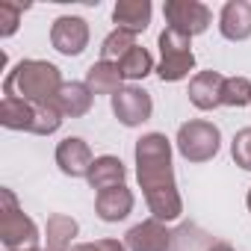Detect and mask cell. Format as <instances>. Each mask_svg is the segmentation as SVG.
Returning <instances> with one entry per match:
<instances>
[{
	"instance_id": "5bb4252c",
	"label": "cell",
	"mask_w": 251,
	"mask_h": 251,
	"mask_svg": "<svg viewBox=\"0 0 251 251\" xmlns=\"http://www.w3.org/2000/svg\"><path fill=\"white\" fill-rule=\"evenodd\" d=\"M112 21L118 24V30H127L136 36L151 24V3L148 0H121L112 9Z\"/></svg>"
},
{
	"instance_id": "ba28073f",
	"label": "cell",
	"mask_w": 251,
	"mask_h": 251,
	"mask_svg": "<svg viewBox=\"0 0 251 251\" xmlns=\"http://www.w3.org/2000/svg\"><path fill=\"white\" fill-rule=\"evenodd\" d=\"M50 42H53V48H56L59 53L77 56V53L86 50L89 27H86V21L77 18V15H62V18H56L53 27H50Z\"/></svg>"
},
{
	"instance_id": "9a60e30c",
	"label": "cell",
	"mask_w": 251,
	"mask_h": 251,
	"mask_svg": "<svg viewBox=\"0 0 251 251\" xmlns=\"http://www.w3.org/2000/svg\"><path fill=\"white\" fill-rule=\"evenodd\" d=\"M92 89L86 83H62V89L53 98V106L59 109V115H86L92 106Z\"/></svg>"
},
{
	"instance_id": "9c48e42d",
	"label": "cell",
	"mask_w": 251,
	"mask_h": 251,
	"mask_svg": "<svg viewBox=\"0 0 251 251\" xmlns=\"http://www.w3.org/2000/svg\"><path fill=\"white\" fill-rule=\"evenodd\" d=\"M56 163H59V169H62L68 177H89L95 160H92V151H89V145H86L83 139L68 136V139H62L59 148H56Z\"/></svg>"
},
{
	"instance_id": "6da1fadb",
	"label": "cell",
	"mask_w": 251,
	"mask_h": 251,
	"mask_svg": "<svg viewBox=\"0 0 251 251\" xmlns=\"http://www.w3.org/2000/svg\"><path fill=\"white\" fill-rule=\"evenodd\" d=\"M136 175L145 189V201L160 222L180 216V195L172 175V145L163 133H148L136 142Z\"/></svg>"
},
{
	"instance_id": "2e32d148",
	"label": "cell",
	"mask_w": 251,
	"mask_h": 251,
	"mask_svg": "<svg viewBox=\"0 0 251 251\" xmlns=\"http://www.w3.org/2000/svg\"><path fill=\"white\" fill-rule=\"evenodd\" d=\"M121 80H124V74H121L118 62H103V59L95 62L86 74V86L92 89V95H115V92H121Z\"/></svg>"
},
{
	"instance_id": "52a82bcc",
	"label": "cell",
	"mask_w": 251,
	"mask_h": 251,
	"mask_svg": "<svg viewBox=\"0 0 251 251\" xmlns=\"http://www.w3.org/2000/svg\"><path fill=\"white\" fill-rule=\"evenodd\" d=\"M112 112L121 124L127 127H136V124L148 121L151 112H154V103H151V95L145 89H136V86H127L112 95Z\"/></svg>"
},
{
	"instance_id": "7c38bea8",
	"label": "cell",
	"mask_w": 251,
	"mask_h": 251,
	"mask_svg": "<svg viewBox=\"0 0 251 251\" xmlns=\"http://www.w3.org/2000/svg\"><path fill=\"white\" fill-rule=\"evenodd\" d=\"M222 89H225V77L219 71H201L189 83V100L198 109H213L222 103Z\"/></svg>"
},
{
	"instance_id": "e0dca14e",
	"label": "cell",
	"mask_w": 251,
	"mask_h": 251,
	"mask_svg": "<svg viewBox=\"0 0 251 251\" xmlns=\"http://www.w3.org/2000/svg\"><path fill=\"white\" fill-rule=\"evenodd\" d=\"M124 163L118 157H98L92 163V172H89V183L92 189L103 192V189H112V186H121L124 183Z\"/></svg>"
},
{
	"instance_id": "cb8c5ba5",
	"label": "cell",
	"mask_w": 251,
	"mask_h": 251,
	"mask_svg": "<svg viewBox=\"0 0 251 251\" xmlns=\"http://www.w3.org/2000/svg\"><path fill=\"white\" fill-rule=\"evenodd\" d=\"M71 251H127L118 239H100V242H89V245H77Z\"/></svg>"
},
{
	"instance_id": "603a6c76",
	"label": "cell",
	"mask_w": 251,
	"mask_h": 251,
	"mask_svg": "<svg viewBox=\"0 0 251 251\" xmlns=\"http://www.w3.org/2000/svg\"><path fill=\"white\" fill-rule=\"evenodd\" d=\"M233 160H236V166L251 172V127H245L233 136Z\"/></svg>"
},
{
	"instance_id": "8992f818",
	"label": "cell",
	"mask_w": 251,
	"mask_h": 251,
	"mask_svg": "<svg viewBox=\"0 0 251 251\" xmlns=\"http://www.w3.org/2000/svg\"><path fill=\"white\" fill-rule=\"evenodd\" d=\"M163 15H166L172 30H177V33H183L189 39L204 33L210 27V21H213V12L204 3H198V0H166Z\"/></svg>"
},
{
	"instance_id": "ac0fdd59",
	"label": "cell",
	"mask_w": 251,
	"mask_h": 251,
	"mask_svg": "<svg viewBox=\"0 0 251 251\" xmlns=\"http://www.w3.org/2000/svg\"><path fill=\"white\" fill-rule=\"evenodd\" d=\"M74 236H77V222L71 216L53 213L48 219V251H68Z\"/></svg>"
},
{
	"instance_id": "484cf974",
	"label": "cell",
	"mask_w": 251,
	"mask_h": 251,
	"mask_svg": "<svg viewBox=\"0 0 251 251\" xmlns=\"http://www.w3.org/2000/svg\"><path fill=\"white\" fill-rule=\"evenodd\" d=\"M245 201H248V210H251V189H248V198H245Z\"/></svg>"
},
{
	"instance_id": "4fadbf2b",
	"label": "cell",
	"mask_w": 251,
	"mask_h": 251,
	"mask_svg": "<svg viewBox=\"0 0 251 251\" xmlns=\"http://www.w3.org/2000/svg\"><path fill=\"white\" fill-rule=\"evenodd\" d=\"M95 210L103 222H121L124 216H127L133 210V192L127 186H112V189H103L98 192L95 198Z\"/></svg>"
},
{
	"instance_id": "d4e9b609",
	"label": "cell",
	"mask_w": 251,
	"mask_h": 251,
	"mask_svg": "<svg viewBox=\"0 0 251 251\" xmlns=\"http://www.w3.org/2000/svg\"><path fill=\"white\" fill-rule=\"evenodd\" d=\"M207 251H233V248H230V245H225V242H216V245H210Z\"/></svg>"
},
{
	"instance_id": "277c9868",
	"label": "cell",
	"mask_w": 251,
	"mask_h": 251,
	"mask_svg": "<svg viewBox=\"0 0 251 251\" xmlns=\"http://www.w3.org/2000/svg\"><path fill=\"white\" fill-rule=\"evenodd\" d=\"M160 53H163V62H160L157 74H160L163 80H169V83L183 80V77L192 71V65H195L189 36H183V33H177V30H172V27H166V30L160 33Z\"/></svg>"
},
{
	"instance_id": "5b68a950",
	"label": "cell",
	"mask_w": 251,
	"mask_h": 251,
	"mask_svg": "<svg viewBox=\"0 0 251 251\" xmlns=\"http://www.w3.org/2000/svg\"><path fill=\"white\" fill-rule=\"evenodd\" d=\"M219 142H222L219 127L210 121H186L177 130V151L192 163H204V160L216 157Z\"/></svg>"
},
{
	"instance_id": "8fae6325",
	"label": "cell",
	"mask_w": 251,
	"mask_h": 251,
	"mask_svg": "<svg viewBox=\"0 0 251 251\" xmlns=\"http://www.w3.org/2000/svg\"><path fill=\"white\" fill-rule=\"evenodd\" d=\"M169 245H172V233L160 225V219L142 222V225L130 227V233H127L130 251H169Z\"/></svg>"
},
{
	"instance_id": "3957f363",
	"label": "cell",
	"mask_w": 251,
	"mask_h": 251,
	"mask_svg": "<svg viewBox=\"0 0 251 251\" xmlns=\"http://www.w3.org/2000/svg\"><path fill=\"white\" fill-rule=\"evenodd\" d=\"M0 239L9 251H36L39 230L30 216L18 210V201L9 189H3V213H0Z\"/></svg>"
},
{
	"instance_id": "30bf717a",
	"label": "cell",
	"mask_w": 251,
	"mask_h": 251,
	"mask_svg": "<svg viewBox=\"0 0 251 251\" xmlns=\"http://www.w3.org/2000/svg\"><path fill=\"white\" fill-rule=\"evenodd\" d=\"M219 30L230 42L248 39L251 36V3H245V0H230V3H225V9L219 15Z\"/></svg>"
},
{
	"instance_id": "ffe728a7",
	"label": "cell",
	"mask_w": 251,
	"mask_h": 251,
	"mask_svg": "<svg viewBox=\"0 0 251 251\" xmlns=\"http://www.w3.org/2000/svg\"><path fill=\"white\" fill-rule=\"evenodd\" d=\"M118 68H121V74H124V80H139V77H145V74H151V68H154V59H151V53L145 50V48H133L127 56H124L121 62H118Z\"/></svg>"
},
{
	"instance_id": "7a4b0ae2",
	"label": "cell",
	"mask_w": 251,
	"mask_h": 251,
	"mask_svg": "<svg viewBox=\"0 0 251 251\" xmlns=\"http://www.w3.org/2000/svg\"><path fill=\"white\" fill-rule=\"evenodd\" d=\"M59 89H62L59 68L42 59L18 62L3 80V98H18L27 103H53Z\"/></svg>"
},
{
	"instance_id": "d6986e66",
	"label": "cell",
	"mask_w": 251,
	"mask_h": 251,
	"mask_svg": "<svg viewBox=\"0 0 251 251\" xmlns=\"http://www.w3.org/2000/svg\"><path fill=\"white\" fill-rule=\"evenodd\" d=\"M133 48H136V36H133V33H127V30H112V33L103 39L100 59H103V62H121Z\"/></svg>"
},
{
	"instance_id": "44dd1931",
	"label": "cell",
	"mask_w": 251,
	"mask_h": 251,
	"mask_svg": "<svg viewBox=\"0 0 251 251\" xmlns=\"http://www.w3.org/2000/svg\"><path fill=\"white\" fill-rule=\"evenodd\" d=\"M222 103L225 106H248L251 103V83L245 77H225Z\"/></svg>"
},
{
	"instance_id": "7402d4cb",
	"label": "cell",
	"mask_w": 251,
	"mask_h": 251,
	"mask_svg": "<svg viewBox=\"0 0 251 251\" xmlns=\"http://www.w3.org/2000/svg\"><path fill=\"white\" fill-rule=\"evenodd\" d=\"M24 12H27V3L3 0V3H0V36H12L18 30V21H21Z\"/></svg>"
},
{
	"instance_id": "4316f807",
	"label": "cell",
	"mask_w": 251,
	"mask_h": 251,
	"mask_svg": "<svg viewBox=\"0 0 251 251\" xmlns=\"http://www.w3.org/2000/svg\"><path fill=\"white\" fill-rule=\"evenodd\" d=\"M36 251H39V248H36Z\"/></svg>"
}]
</instances>
